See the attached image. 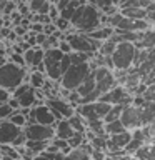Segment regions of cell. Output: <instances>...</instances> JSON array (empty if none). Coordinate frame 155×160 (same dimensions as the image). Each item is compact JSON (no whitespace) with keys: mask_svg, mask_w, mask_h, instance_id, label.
Wrapping results in <instances>:
<instances>
[{"mask_svg":"<svg viewBox=\"0 0 155 160\" xmlns=\"http://www.w3.org/2000/svg\"><path fill=\"white\" fill-rule=\"evenodd\" d=\"M15 112V110L10 107V103L0 105V120H8V117Z\"/></svg>","mask_w":155,"mask_h":160,"instance_id":"f35d334b","label":"cell"},{"mask_svg":"<svg viewBox=\"0 0 155 160\" xmlns=\"http://www.w3.org/2000/svg\"><path fill=\"white\" fill-rule=\"evenodd\" d=\"M145 2H147V3H153L155 0H145Z\"/></svg>","mask_w":155,"mask_h":160,"instance_id":"11a10c76","label":"cell"},{"mask_svg":"<svg viewBox=\"0 0 155 160\" xmlns=\"http://www.w3.org/2000/svg\"><path fill=\"white\" fill-rule=\"evenodd\" d=\"M50 143H53L55 147H57V148L60 150V152L63 153V155H68V153L73 150V148L68 145V140H63V138H58V137H53Z\"/></svg>","mask_w":155,"mask_h":160,"instance_id":"836d02e7","label":"cell"},{"mask_svg":"<svg viewBox=\"0 0 155 160\" xmlns=\"http://www.w3.org/2000/svg\"><path fill=\"white\" fill-rule=\"evenodd\" d=\"M135 157H138L142 160H155V140L145 143L143 147L135 153Z\"/></svg>","mask_w":155,"mask_h":160,"instance_id":"484cf974","label":"cell"},{"mask_svg":"<svg viewBox=\"0 0 155 160\" xmlns=\"http://www.w3.org/2000/svg\"><path fill=\"white\" fill-rule=\"evenodd\" d=\"M87 142V135L82 133V132H75L72 137L68 138V145L72 148H78V147H82V145Z\"/></svg>","mask_w":155,"mask_h":160,"instance_id":"d6a6232c","label":"cell"},{"mask_svg":"<svg viewBox=\"0 0 155 160\" xmlns=\"http://www.w3.org/2000/svg\"><path fill=\"white\" fill-rule=\"evenodd\" d=\"M135 55H137V45L132 42H118L113 53L110 55L113 62V68L117 72H128L133 67Z\"/></svg>","mask_w":155,"mask_h":160,"instance_id":"277c9868","label":"cell"},{"mask_svg":"<svg viewBox=\"0 0 155 160\" xmlns=\"http://www.w3.org/2000/svg\"><path fill=\"white\" fill-rule=\"evenodd\" d=\"M147 10V17H145V20L150 23V27H155V10H150V8H145Z\"/></svg>","mask_w":155,"mask_h":160,"instance_id":"f6af8a7d","label":"cell"},{"mask_svg":"<svg viewBox=\"0 0 155 160\" xmlns=\"http://www.w3.org/2000/svg\"><path fill=\"white\" fill-rule=\"evenodd\" d=\"M115 85H117V77L112 73V70L107 67H97L95 65V92H93L95 100H98Z\"/></svg>","mask_w":155,"mask_h":160,"instance_id":"9c48e42d","label":"cell"},{"mask_svg":"<svg viewBox=\"0 0 155 160\" xmlns=\"http://www.w3.org/2000/svg\"><path fill=\"white\" fill-rule=\"evenodd\" d=\"M142 97H143V100H147V102L155 103V83L147 85V88H145V92L142 93Z\"/></svg>","mask_w":155,"mask_h":160,"instance_id":"74e56055","label":"cell"},{"mask_svg":"<svg viewBox=\"0 0 155 160\" xmlns=\"http://www.w3.org/2000/svg\"><path fill=\"white\" fill-rule=\"evenodd\" d=\"M43 65H45V73L50 80H58L62 78V75L65 73L72 60H70V53H63L58 47L45 50V57H43Z\"/></svg>","mask_w":155,"mask_h":160,"instance_id":"7a4b0ae2","label":"cell"},{"mask_svg":"<svg viewBox=\"0 0 155 160\" xmlns=\"http://www.w3.org/2000/svg\"><path fill=\"white\" fill-rule=\"evenodd\" d=\"M8 62H13L15 65H20V67H25V58H23V53L12 52V53H10V60H8Z\"/></svg>","mask_w":155,"mask_h":160,"instance_id":"60d3db41","label":"cell"},{"mask_svg":"<svg viewBox=\"0 0 155 160\" xmlns=\"http://www.w3.org/2000/svg\"><path fill=\"white\" fill-rule=\"evenodd\" d=\"M0 28H3V18L0 17Z\"/></svg>","mask_w":155,"mask_h":160,"instance_id":"db71d44e","label":"cell"},{"mask_svg":"<svg viewBox=\"0 0 155 160\" xmlns=\"http://www.w3.org/2000/svg\"><path fill=\"white\" fill-rule=\"evenodd\" d=\"M145 143H147V137H145L143 130L142 128L132 130V138H130V142L125 147V152H127V155H135Z\"/></svg>","mask_w":155,"mask_h":160,"instance_id":"d6986e66","label":"cell"},{"mask_svg":"<svg viewBox=\"0 0 155 160\" xmlns=\"http://www.w3.org/2000/svg\"><path fill=\"white\" fill-rule=\"evenodd\" d=\"M113 33H115V28H113V27H110V25H103V27H98V28L92 30V32L87 33V35H90V37L95 38V40L105 42V40H110V38H112Z\"/></svg>","mask_w":155,"mask_h":160,"instance_id":"7402d4cb","label":"cell"},{"mask_svg":"<svg viewBox=\"0 0 155 160\" xmlns=\"http://www.w3.org/2000/svg\"><path fill=\"white\" fill-rule=\"evenodd\" d=\"M0 17H2V10H0Z\"/></svg>","mask_w":155,"mask_h":160,"instance_id":"6f0895ef","label":"cell"},{"mask_svg":"<svg viewBox=\"0 0 155 160\" xmlns=\"http://www.w3.org/2000/svg\"><path fill=\"white\" fill-rule=\"evenodd\" d=\"M125 130H127V128L123 127L122 120H113V122H108V123H105V133H107V135L122 133V132H125Z\"/></svg>","mask_w":155,"mask_h":160,"instance_id":"1f68e13d","label":"cell"},{"mask_svg":"<svg viewBox=\"0 0 155 160\" xmlns=\"http://www.w3.org/2000/svg\"><path fill=\"white\" fill-rule=\"evenodd\" d=\"M70 23L77 28V32L90 33L92 30L102 27V15H100L97 7H93L90 3H82L75 10Z\"/></svg>","mask_w":155,"mask_h":160,"instance_id":"6da1fadb","label":"cell"},{"mask_svg":"<svg viewBox=\"0 0 155 160\" xmlns=\"http://www.w3.org/2000/svg\"><path fill=\"white\" fill-rule=\"evenodd\" d=\"M108 25L113 27L115 30H118V32H143V30L150 28V23L147 20H135L123 17L120 13V10L108 17Z\"/></svg>","mask_w":155,"mask_h":160,"instance_id":"52a82bcc","label":"cell"},{"mask_svg":"<svg viewBox=\"0 0 155 160\" xmlns=\"http://www.w3.org/2000/svg\"><path fill=\"white\" fill-rule=\"evenodd\" d=\"M33 160H52V158H50V155H48V153L42 152V153H38V155H35Z\"/></svg>","mask_w":155,"mask_h":160,"instance_id":"7dc6e473","label":"cell"},{"mask_svg":"<svg viewBox=\"0 0 155 160\" xmlns=\"http://www.w3.org/2000/svg\"><path fill=\"white\" fill-rule=\"evenodd\" d=\"M50 7H52V5H50V2H48V0H47V2H45V3L42 5V8H40V10H38L37 13H42V15H45V13H47L48 10H50Z\"/></svg>","mask_w":155,"mask_h":160,"instance_id":"bcb514c9","label":"cell"},{"mask_svg":"<svg viewBox=\"0 0 155 160\" xmlns=\"http://www.w3.org/2000/svg\"><path fill=\"white\" fill-rule=\"evenodd\" d=\"M0 53H2V50H0Z\"/></svg>","mask_w":155,"mask_h":160,"instance_id":"94428289","label":"cell"},{"mask_svg":"<svg viewBox=\"0 0 155 160\" xmlns=\"http://www.w3.org/2000/svg\"><path fill=\"white\" fill-rule=\"evenodd\" d=\"M155 47V30L150 27L147 30H143L142 33V40L137 43V48H145V50H150Z\"/></svg>","mask_w":155,"mask_h":160,"instance_id":"603a6c76","label":"cell"},{"mask_svg":"<svg viewBox=\"0 0 155 160\" xmlns=\"http://www.w3.org/2000/svg\"><path fill=\"white\" fill-rule=\"evenodd\" d=\"M45 103L52 108V112L57 120L62 118H70L75 113V105H72L67 98H60V97H47Z\"/></svg>","mask_w":155,"mask_h":160,"instance_id":"5bb4252c","label":"cell"},{"mask_svg":"<svg viewBox=\"0 0 155 160\" xmlns=\"http://www.w3.org/2000/svg\"><path fill=\"white\" fill-rule=\"evenodd\" d=\"M17 33H18V35H23L25 30H23V28H17Z\"/></svg>","mask_w":155,"mask_h":160,"instance_id":"f907efd6","label":"cell"},{"mask_svg":"<svg viewBox=\"0 0 155 160\" xmlns=\"http://www.w3.org/2000/svg\"><path fill=\"white\" fill-rule=\"evenodd\" d=\"M10 97H12V92H10V90H7V88H2V87H0V105L8 103Z\"/></svg>","mask_w":155,"mask_h":160,"instance_id":"b9f144b4","label":"cell"},{"mask_svg":"<svg viewBox=\"0 0 155 160\" xmlns=\"http://www.w3.org/2000/svg\"><path fill=\"white\" fill-rule=\"evenodd\" d=\"M123 107L125 105H112L108 110V113L105 115L103 122L108 123V122H113V120H120V117H122V112H123Z\"/></svg>","mask_w":155,"mask_h":160,"instance_id":"4dcf8cb0","label":"cell"},{"mask_svg":"<svg viewBox=\"0 0 155 160\" xmlns=\"http://www.w3.org/2000/svg\"><path fill=\"white\" fill-rule=\"evenodd\" d=\"M102 160H117V158H113V157H110V155H105V158H102Z\"/></svg>","mask_w":155,"mask_h":160,"instance_id":"816d5d0a","label":"cell"},{"mask_svg":"<svg viewBox=\"0 0 155 160\" xmlns=\"http://www.w3.org/2000/svg\"><path fill=\"white\" fill-rule=\"evenodd\" d=\"M53 128H55V137L63 138V140H68V138H70V137H72V135L75 133V130H73L72 125H70L68 118L57 120V123L53 125Z\"/></svg>","mask_w":155,"mask_h":160,"instance_id":"44dd1931","label":"cell"},{"mask_svg":"<svg viewBox=\"0 0 155 160\" xmlns=\"http://www.w3.org/2000/svg\"><path fill=\"white\" fill-rule=\"evenodd\" d=\"M28 7H30V10H32V12H38L40 8H42V5L47 2V0H28Z\"/></svg>","mask_w":155,"mask_h":160,"instance_id":"7bdbcfd3","label":"cell"},{"mask_svg":"<svg viewBox=\"0 0 155 160\" xmlns=\"http://www.w3.org/2000/svg\"><path fill=\"white\" fill-rule=\"evenodd\" d=\"M8 120H10V122H12V123H15V125H17V127H25V125H27V117H25V115L22 113V112H20V108L18 110H15V112L12 113V115H10V117H8Z\"/></svg>","mask_w":155,"mask_h":160,"instance_id":"e575fe53","label":"cell"},{"mask_svg":"<svg viewBox=\"0 0 155 160\" xmlns=\"http://www.w3.org/2000/svg\"><path fill=\"white\" fill-rule=\"evenodd\" d=\"M22 130V127H17L10 120H0V143H13Z\"/></svg>","mask_w":155,"mask_h":160,"instance_id":"2e32d148","label":"cell"},{"mask_svg":"<svg viewBox=\"0 0 155 160\" xmlns=\"http://www.w3.org/2000/svg\"><path fill=\"white\" fill-rule=\"evenodd\" d=\"M147 8H150V10H155V2L153 3H148V7Z\"/></svg>","mask_w":155,"mask_h":160,"instance_id":"f5cc1de1","label":"cell"},{"mask_svg":"<svg viewBox=\"0 0 155 160\" xmlns=\"http://www.w3.org/2000/svg\"><path fill=\"white\" fill-rule=\"evenodd\" d=\"M18 160H25V158H22V157H20V158H18Z\"/></svg>","mask_w":155,"mask_h":160,"instance_id":"9f6ffc18","label":"cell"},{"mask_svg":"<svg viewBox=\"0 0 155 160\" xmlns=\"http://www.w3.org/2000/svg\"><path fill=\"white\" fill-rule=\"evenodd\" d=\"M65 38L68 40L70 47H72V52H85V53H97L100 47H102V42L100 40L92 38L87 33L82 32H73V33H67Z\"/></svg>","mask_w":155,"mask_h":160,"instance_id":"8992f818","label":"cell"},{"mask_svg":"<svg viewBox=\"0 0 155 160\" xmlns=\"http://www.w3.org/2000/svg\"><path fill=\"white\" fill-rule=\"evenodd\" d=\"M92 152H93V148H92V145H90V142L87 140L82 147L73 148L72 152L68 155H65L62 160H92Z\"/></svg>","mask_w":155,"mask_h":160,"instance_id":"ffe728a7","label":"cell"},{"mask_svg":"<svg viewBox=\"0 0 155 160\" xmlns=\"http://www.w3.org/2000/svg\"><path fill=\"white\" fill-rule=\"evenodd\" d=\"M132 138V132L125 130L122 133H115V135H108L107 138V153L110 152H117V150H125L127 143Z\"/></svg>","mask_w":155,"mask_h":160,"instance_id":"e0dca14e","label":"cell"},{"mask_svg":"<svg viewBox=\"0 0 155 160\" xmlns=\"http://www.w3.org/2000/svg\"><path fill=\"white\" fill-rule=\"evenodd\" d=\"M7 62H8V60H7V57H5L3 53H0V67H3V65L7 63Z\"/></svg>","mask_w":155,"mask_h":160,"instance_id":"681fc988","label":"cell"},{"mask_svg":"<svg viewBox=\"0 0 155 160\" xmlns=\"http://www.w3.org/2000/svg\"><path fill=\"white\" fill-rule=\"evenodd\" d=\"M90 58H92V53H85V52H72L70 53L72 63H85V62H90Z\"/></svg>","mask_w":155,"mask_h":160,"instance_id":"8d00e7d4","label":"cell"},{"mask_svg":"<svg viewBox=\"0 0 155 160\" xmlns=\"http://www.w3.org/2000/svg\"><path fill=\"white\" fill-rule=\"evenodd\" d=\"M68 122H70V125L73 127L75 132H82V133L87 132V122H85V118L82 117V115H78L77 112H75L72 117L68 118Z\"/></svg>","mask_w":155,"mask_h":160,"instance_id":"f1b7e54d","label":"cell"},{"mask_svg":"<svg viewBox=\"0 0 155 160\" xmlns=\"http://www.w3.org/2000/svg\"><path fill=\"white\" fill-rule=\"evenodd\" d=\"M55 27H57V30H60V32H65V30H67L70 25V20H67V18H63V17H58L57 20H55Z\"/></svg>","mask_w":155,"mask_h":160,"instance_id":"ab89813d","label":"cell"},{"mask_svg":"<svg viewBox=\"0 0 155 160\" xmlns=\"http://www.w3.org/2000/svg\"><path fill=\"white\" fill-rule=\"evenodd\" d=\"M117 160H142V158L135 157V155H122V157H118Z\"/></svg>","mask_w":155,"mask_h":160,"instance_id":"c3c4849f","label":"cell"},{"mask_svg":"<svg viewBox=\"0 0 155 160\" xmlns=\"http://www.w3.org/2000/svg\"><path fill=\"white\" fill-rule=\"evenodd\" d=\"M98 100H102V102L108 103V105H130L133 100V95L123 85H115L107 93H103Z\"/></svg>","mask_w":155,"mask_h":160,"instance_id":"8fae6325","label":"cell"},{"mask_svg":"<svg viewBox=\"0 0 155 160\" xmlns=\"http://www.w3.org/2000/svg\"><path fill=\"white\" fill-rule=\"evenodd\" d=\"M0 155H2V160H18L20 158L17 147H13L12 143H0Z\"/></svg>","mask_w":155,"mask_h":160,"instance_id":"83f0119b","label":"cell"},{"mask_svg":"<svg viewBox=\"0 0 155 160\" xmlns=\"http://www.w3.org/2000/svg\"><path fill=\"white\" fill-rule=\"evenodd\" d=\"M12 97L18 100L20 108H32L35 105L45 103V102H40L37 98V88H33L28 82H23L20 87L15 88L12 92Z\"/></svg>","mask_w":155,"mask_h":160,"instance_id":"30bf717a","label":"cell"},{"mask_svg":"<svg viewBox=\"0 0 155 160\" xmlns=\"http://www.w3.org/2000/svg\"><path fill=\"white\" fill-rule=\"evenodd\" d=\"M112 105L102 102V100H95V102L88 103H80L75 107V112L78 115H82L85 118V122H92V120H103L105 115L108 113V110Z\"/></svg>","mask_w":155,"mask_h":160,"instance_id":"ba28073f","label":"cell"},{"mask_svg":"<svg viewBox=\"0 0 155 160\" xmlns=\"http://www.w3.org/2000/svg\"><path fill=\"white\" fill-rule=\"evenodd\" d=\"M2 2H3V0H0V3H2Z\"/></svg>","mask_w":155,"mask_h":160,"instance_id":"680465c9","label":"cell"},{"mask_svg":"<svg viewBox=\"0 0 155 160\" xmlns=\"http://www.w3.org/2000/svg\"><path fill=\"white\" fill-rule=\"evenodd\" d=\"M115 47H117V42H115L113 38L105 40V42H102V47H100V50H98L97 53H100V55H112Z\"/></svg>","mask_w":155,"mask_h":160,"instance_id":"d590c367","label":"cell"},{"mask_svg":"<svg viewBox=\"0 0 155 160\" xmlns=\"http://www.w3.org/2000/svg\"><path fill=\"white\" fill-rule=\"evenodd\" d=\"M23 132L28 140H40V142H52V138L55 137V128L52 125L27 123L23 127Z\"/></svg>","mask_w":155,"mask_h":160,"instance_id":"7c38bea8","label":"cell"},{"mask_svg":"<svg viewBox=\"0 0 155 160\" xmlns=\"http://www.w3.org/2000/svg\"><path fill=\"white\" fill-rule=\"evenodd\" d=\"M58 48L62 50L63 53H72V47H70V43H68V40H67V38H62V40H60Z\"/></svg>","mask_w":155,"mask_h":160,"instance_id":"ee69618b","label":"cell"},{"mask_svg":"<svg viewBox=\"0 0 155 160\" xmlns=\"http://www.w3.org/2000/svg\"><path fill=\"white\" fill-rule=\"evenodd\" d=\"M92 62H85V63H72L70 67L65 70V73L60 78V85L63 90L73 92L77 90L80 85L83 83V80L88 77V73L92 72Z\"/></svg>","mask_w":155,"mask_h":160,"instance_id":"3957f363","label":"cell"},{"mask_svg":"<svg viewBox=\"0 0 155 160\" xmlns=\"http://www.w3.org/2000/svg\"><path fill=\"white\" fill-rule=\"evenodd\" d=\"M0 160H2V155H0Z\"/></svg>","mask_w":155,"mask_h":160,"instance_id":"91938a15","label":"cell"},{"mask_svg":"<svg viewBox=\"0 0 155 160\" xmlns=\"http://www.w3.org/2000/svg\"><path fill=\"white\" fill-rule=\"evenodd\" d=\"M122 120L123 127L127 130H137V128H142V113H140V107L138 105H125L123 107V112H122Z\"/></svg>","mask_w":155,"mask_h":160,"instance_id":"9a60e30c","label":"cell"},{"mask_svg":"<svg viewBox=\"0 0 155 160\" xmlns=\"http://www.w3.org/2000/svg\"><path fill=\"white\" fill-rule=\"evenodd\" d=\"M88 3L97 7L98 10H102V12L108 13V15H113V12H117V8H118L113 3V0H88Z\"/></svg>","mask_w":155,"mask_h":160,"instance_id":"cb8c5ba5","label":"cell"},{"mask_svg":"<svg viewBox=\"0 0 155 160\" xmlns=\"http://www.w3.org/2000/svg\"><path fill=\"white\" fill-rule=\"evenodd\" d=\"M28 75L25 67L15 65L13 62H7L3 67H0V87L13 92L23 82H27Z\"/></svg>","mask_w":155,"mask_h":160,"instance_id":"5b68a950","label":"cell"},{"mask_svg":"<svg viewBox=\"0 0 155 160\" xmlns=\"http://www.w3.org/2000/svg\"><path fill=\"white\" fill-rule=\"evenodd\" d=\"M50 142H40V140H27V143H25V147H27L28 152H32L33 155H38L45 152V148L48 147Z\"/></svg>","mask_w":155,"mask_h":160,"instance_id":"f546056e","label":"cell"},{"mask_svg":"<svg viewBox=\"0 0 155 160\" xmlns=\"http://www.w3.org/2000/svg\"><path fill=\"white\" fill-rule=\"evenodd\" d=\"M120 13L123 17H128V18H135V20H145L147 17V10L143 7H128V8H122Z\"/></svg>","mask_w":155,"mask_h":160,"instance_id":"d4e9b609","label":"cell"},{"mask_svg":"<svg viewBox=\"0 0 155 160\" xmlns=\"http://www.w3.org/2000/svg\"><path fill=\"white\" fill-rule=\"evenodd\" d=\"M27 123H42V125H52L53 127L57 123V118H55L52 108L47 103H40V105L32 107Z\"/></svg>","mask_w":155,"mask_h":160,"instance_id":"4fadbf2b","label":"cell"},{"mask_svg":"<svg viewBox=\"0 0 155 160\" xmlns=\"http://www.w3.org/2000/svg\"><path fill=\"white\" fill-rule=\"evenodd\" d=\"M43 57H45V50L42 47H30L28 50L23 52V58H25V65H28L32 70H35L40 63H43Z\"/></svg>","mask_w":155,"mask_h":160,"instance_id":"ac0fdd59","label":"cell"},{"mask_svg":"<svg viewBox=\"0 0 155 160\" xmlns=\"http://www.w3.org/2000/svg\"><path fill=\"white\" fill-rule=\"evenodd\" d=\"M27 82L32 85L33 88L40 90V88H43V85L47 83V80H45V73H43V72L32 70V72H30V75H28V78H27Z\"/></svg>","mask_w":155,"mask_h":160,"instance_id":"4316f807","label":"cell"}]
</instances>
